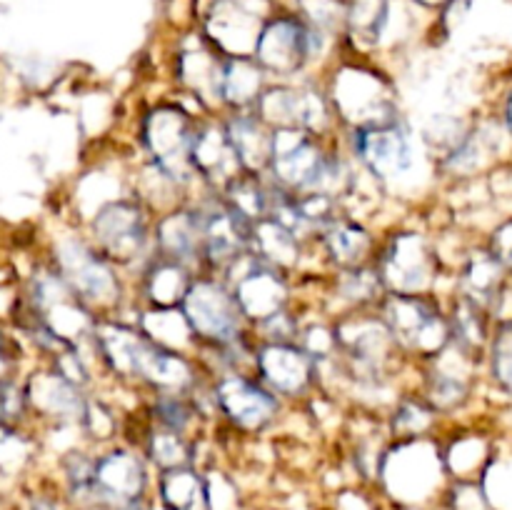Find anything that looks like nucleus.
Returning <instances> with one entry per match:
<instances>
[{
	"instance_id": "1",
	"label": "nucleus",
	"mask_w": 512,
	"mask_h": 510,
	"mask_svg": "<svg viewBox=\"0 0 512 510\" xmlns=\"http://www.w3.org/2000/svg\"><path fill=\"white\" fill-rule=\"evenodd\" d=\"M183 305L190 328L203 338L230 343L238 333L240 308L235 303V295H230L223 285L213 280H200L185 290Z\"/></svg>"
},
{
	"instance_id": "2",
	"label": "nucleus",
	"mask_w": 512,
	"mask_h": 510,
	"mask_svg": "<svg viewBox=\"0 0 512 510\" xmlns=\"http://www.w3.org/2000/svg\"><path fill=\"white\" fill-rule=\"evenodd\" d=\"M353 143L370 173L380 175V178L403 173L413 163V145H410L408 130L395 120L365 125L355 133Z\"/></svg>"
},
{
	"instance_id": "3",
	"label": "nucleus",
	"mask_w": 512,
	"mask_h": 510,
	"mask_svg": "<svg viewBox=\"0 0 512 510\" xmlns=\"http://www.w3.org/2000/svg\"><path fill=\"white\" fill-rule=\"evenodd\" d=\"M145 138L153 150V158L170 178H188V170L193 168L190 150H193L195 138L188 115L173 108L155 110L145 128Z\"/></svg>"
},
{
	"instance_id": "4",
	"label": "nucleus",
	"mask_w": 512,
	"mask_h": 510,
	"mask_svg": "<svg viewBox=\"0 0 512 510\" xmlns=\"http://www.w3.org/2000/svg\"><path fill=\"white\" fill-rule=\"evenodd\" d=\"M145 488V470L135 455L115 450L95 460L93 500L105 505H120L140 500Z\"/></svg>"
},
{
	"instance_id": "5",
	"label": "nucleus",
	"mask_w": 512,
	"mask_h": 510,
	"mask_svg": "<svg viewBox=\"0 0 512 510\" xmlns=\"http://www.w3.org/2000/svg\"><path fill=\"white\" fill-rule=\"evenodd\" d=\"M385 313H388V323L393 333L403 338L408 345H413V348H425V345L428 348H440V343H443V340L433 338V333L443 335V323L438 318V310L425 298L398 293L388 300Z\"/></svg>"
},
{
	"instance_id": "6",
	"label": "nucleus",
	"mask_w": 512,
	"mask_h": 510,
	"mask_svg": "<svg viewBox=\"0 0 512 510\" xmlns=\"http://www.w3.org/2000/svg\"><path fill=\"white\" fill-rule=\"evenodd\" d=\"M93 230L103 243L105 253L113 258H133L143 250L145 238H148L143 213L133 203H123V200L100 210Z\"/></svg>"
},
{
	"instance_id": "7",
	"label": "nucleus",
	"mask_w": 512,
	"mask_h": 510,
	"mask_svg": "<svg viewBox=\"0 0 512 510\" xmlns=\"http://www.w3.org/2000/svg\"><path fill=\"white\" fill-rule=\"evenodd\" d=\"M255 50H258L265 68L290 73V70L300 68L303 60L313 53L310 30H305L295 20L283 18L270 25L268 30H263V35L255 40Z\"/></svg>"
},
{
	"instance_id": "8",
	"label": "nucleus",
	"mask_w": 512,
	"mask_h": 510,
	"mask_svg": "<svg viewBox=\"0 0 512 510\" xmlns=\"http://www.w3.org/2000/svg\"><path fill=\"white\" fill-rule=\"evenodd\" d=\"M218 400L225 413L235 423L245 425V428H258V425H263L265 420L273 418L275 408H278V403H275V398L268 390L250 383V380L238 378V375L220 383Z\"/></svg>"
},
{
	"instance_id": "9",
	"label": "nucleus",
	"mask_w": 512,
	"mask_h": 510,
	"mask_svg": "<svg viewBox=\"0 0 512 510\" xmlns=\"http://www.w3.org/2000/svg\"><path fill=\"white\" fill-rule=\"evenodd\" d=\"M65 278L73 283L83 298H105L113 290V275H110L108 265L90 250L80 248V245H70L65 250Z\"/></svg>"
},
{
	"instance_id": "10",
	"label": "nucleus",
	"mask_w": 512,
	"mask_h": 510,
	"mask_svg": "<svg viewBox=\"0 0 512 510\" xmlns=\"http://www.w3.org/2000/svg\"><path fill=\"white\" fill-rule=\"evenodd\" d=\"M260 370H263V375L273 388L283 390V393H293V390H300L308 383V355L283 343L270 345L260 353Z\"/></svg>"
},
{
	"instance_id": "11",
	"label": "nucleus",
	"mask_w": 512,
	"mask_h": 510,
	"mask_svg": "<svg viewBox=\"0 0 512 510\" xmlns=\"http://www.w3.org/2000/svg\"><path fill=\"white\" fill-rule=\"evenodd\" d=\"M160 498L168 510H208V488L198 473L183 468H170L160 480Z\"/></svg>"
},
{
	"instance_id": "12",
	"label": "nucleus",
	"mask_w": 512,
	"mask_h": 510,
	"mask_svg": "<svg viewBox=\"0 0 512 510\" xmlns=\"http://www.w3.org/2000/svg\"><path fill=\"white\" fill-rule=\"evenodd\" d=\"M160 245L165 250V258L175 263L195 258L198 250H203L200 238V213H178L160 225Z\"/></svg>"
},
{
	"instance_id": "13",
	"label": "nucleus",
	"mask_w": 512,
	"mask_h": 510,
	"mask_svg": "<svg viewBox=\"0 0 512 510\" xmlns=\"http://www.w3.org/2000/svg\"><path fill=\"white\" fill-rule=\"evenodd\" d=\"M225 135H228L230 145H233L240 163L248 165V168L258 165L260 160H268L270 138L268 135H263V128H260V123L255 118H245V115H240V118L230 120L228 133Z\"/></svg>"
},
{
	"instance_id": "14",
	"label": "nucleus",
	"mask_w": 512,
	"mask_h": 510,
	"mask_svg": "<svg viewBox=\"0 0 512 510\" xmlns=\"http://www.w3.org/2000/svg\"><path fill=\"white\" fill-rule=\"evenodd\" d=\"M190 163L203 173H220L228 163H240V160L230 145L228 135L218 133V130H205L193 138Z\"/></svg>"
},
{
	"instance_id": "15",
	"label": "nucleus",
	"mask_w": 512,
	"mask_h": 510,
	"mask_svg": "<svg viewBox=\"0 0 512 510\" xmlns=\"http://www.w3.org/2000/svg\"><path fill=\"white\" fill-rule=\"evenodd\" d=\"M260 90V70L250 65L248 60H233L225 68H220V95L233 103H248L258 98Z\"/></svg>"
},
{
	"instance_id": "16",
	"label": "nucleus",
	"mask_w": 512,
	"mask_h": 510,
	"mask_svg": "<svg viewBox=\"0 0 512 510\" xmlns=\"http://www.w3.org/2000/svg\"><path fill=\"white\" fill-rule=\"evenodd\" d=\"M370 238L363 228L350 223H330V233H328V248L330 255H333L338 263L343 265H358L360 258L368 250Z\"/></svg>"
},
{
	"instance_id": "17",
	"label": "nucleus",
	"mask_w": 512,
	"mask_h": 510,
	"mask_svg": "<svg viewBox=\"0 0 512 510\" xmlns=\"http://www.w3.org/2000/svg\"><path fill=\"white\" fill-rule=\"evenodd\" d=\"M188 290V278H185L183 268L175 260H163L158 268L153 270V278H150V295L153 300H158L160 305H170L175 300H180Z\"/></svg>"
},
{
	"instance_id": "18",
	"label": "nucleus",
	"mask_w": 512,
	"mask_h": 510,
	"mask_svg": "<svg viewBox=\"0 0 512 510\" xmlns=\"http://www.w3.org/2000/svg\"><path fill=\"white\" fill-rule=\"evenodd\" d=\"M470 298H493L500 285V263L495 255H475L465 270Z\"/></svg>"
},
{
	"instance_id": "19",
	"label": "nucleus",
	"mask_w": 512,
	"mask_h": 510,
	"mask_svg": "<svg viewBox=\"0 0 512 510\" xmlns=\"http://www.w3.org/2000/svg\"><path fill=\"white\" fill-rule=\"evenodd\" d=\"M150 453H153V460L163 468H183L185 458H188V450H185V443L180 440V433H158L150 443Z\"/></svg>"
},
{
	"instance_id": "20",
	"label": "nucleus",
	"mask_w": 512,
	"mask_h": 510,
	"mask_svg": "<svg viewBox=\"0 0 512 510\" xmlns=\"http://www.w3.org/2000/svg\"><path fill=\"white\" fill-rule=\"evenodd\" d=\"M93 470L95 460L83 458V455H75L68 463V483L70 493L78 500H93Z\"/></svg>"
},
{
	"instance_id": "21",
	"label": "nucleus",
	"mask_w": 512,
	"mask_h": 510,
	"mask_svg": "<svg viewBox=\"0 0 512 510\" xmlns=\"http://www.w3.org/2000/svg\"><path fill=\"white\" fill-rule=\"evenodd\" d=\"M455 330H458V335L468 345H475L483 340L485 325H483V318H480V308L473 303V300L460 303L458 313H455Z\"/></svg>"
},
{
	"instance_id": "22",
	"label": "nucleus",
	"mask_w": 512,
	"mask_h": 510,
	"mask_svg": "<svg viewBox=\"0 0 512 510\" xmlns=\"http://www.w3.org/2000/svg\"><path fill=\"white\" fill-rule=\"evenodd\" d=\"M158 418L165 428L173 430V433H180L185 428V423H188L190 410L178 395H163L158 400Z\"/></svg>"
},
{
	"instance_id": "23",
	"label": "nucleus",
	"mask_w": 512,
	"mask_h": 510,
	"mask_svg": "<svg viewBox=\"0 0 512 510\" xmlns=\"http://www.w3.org/2000/svg\"><path fill=\"white\" fill-rule=\"evenodd\" d=\"M493 368L495 375L500 378V383L512 390V328L505 330V333L500 335L498 345H495Z\"/></svg>"
},
{
	"instance_id": "24",
	"label": "nucleus",
	"mask_w": 512,
	"mask_h": 510,
	"mask_svg": "<svg viewBox=\"0 0 512 510\" xmlns=\"http://www.w3.org/2000/svg\"><path fill=\"white\" fill-rule=\"evenodd\" d=\"M378 288V278L368 270H355V273L348 275V283H345V295L355 300H363L370 298Z\"/></svg>"
},
{
	"instance_id": "25",
	"label": "nucleus",
	"mask_w": 512,
	"mask_h": 510,
	"mask_svg": "<svg viewBox=\"0 0 512 510\" xmlns=\"http://www.w3.org/2000/svg\"><path fill=\"white\" fill-rule=\"evenodd\" d=\"M493 250H495V260H498L500 265H508V268H512V223L503 225V228L495 233Z\"/></svg>"
},
{
	"instance_id": "26",
	"label": "nucleus",
	"mask_w": 512,
	"mask_h": 510,
	"mask_svg": "<svg viewBox=\"0 0 512 510\" xmlns=\"http://www.w3.org/2000/svg\"><path fill=\"white\" fill-rule=\"evenodd\" d=\"M33 510H58V508H55V503H50V500H35Z\"/></svg>"
},
{
	"instance_id": "27",
	"label": "nucleus",
	"mask_w": 512,
	"mask_h": 510,
	"mask_svg": "<svg viewBox=\"0 0 512 510\" xmlns=\"http://www.w3.org/2000/svg\"><path fill=\"white\" fill-rule=\"evenodd\" d=\"M118 510H148V508H145V505L140 503V500H133V503H125V505H120Z\"/></svg>"
},
{
	"instance_id": "28",
	"label": "nucleus",
	"mask_w": 512,
	"mask_h": 510,
	"mask_svg": "<svg viewBox=\"0 0 512 510\" xmlns=\"http://www.w3.org/2000/svg\"><path fill=\"white\" fill-rule=\"evenodd\" d=\"M3 345H5V338H3V333H0V350H3Z\"/></svg>"
},
{
	"instance_id": "29",
	"label": "nucleus",
	"mask_w": 512,
	"mask_h": 510,
	"mask_svg": "<svg viewBox=\"0 0 512 510\" xmlns=\"http://www.w3.org/2000/svg\"><path fill=\"white\" fill-rule=\"evenodd\" d=\"M508 113H510V125H512V100H510V110H508Z\"/></svg>"
}]
</instances>
